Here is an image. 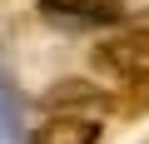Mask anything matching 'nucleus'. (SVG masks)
Returning a JSON list of instances; mask_svg holds the SVG:
<instances>
[{
    "mask_svg": "<svg viewBox=\"0 0 149 144\" xmlns=\"http://www.w3.org/2000/svg\"><path fill=\"white\" fill-rule=\"evenodd\" d=\"M95 65L104 70V75L119 80L114 114H139V109H149V30L119 20V25L95 45Z\"/></svg>",
    "mask_w": 149,
    "mask_h": 144,
    "instance_id": "nucleus-1",
    "label": "nucleus"
},
{
    "mask_svg": "<svg viewBox=\"0 0 149 144\" xmlns=\"http://www.w3.org/2000/svg\"><path fill=\"white\" fill-rule=\"evenodd\" d=\"M40 15L55 25L90 30V25H119L129 10H124V0H40Z\"/></svg>",
    "mask_w": 149,
    "mask_h": 144,
    "instance_id": "nucleus-2",
    "label": "nucleus"
},
{
    "mask_svg": "<svg viewBox=\"0 0 149 144\" xmlns=\"http://www.w3.org/2000/svg\"><path fill=\"white\" fill-rule=\"evenodd\" d=\"M45 109L50 114H95L100 119L104 109H114V95L90 85V80H60L55 90H45Z\"/></svg>",
    "mask_w": 149,
    "mask_h": 144,
    "instance_id": "nucleus-3",
    "label": "nucleus"
},
{
    "mask_svg": "<svg viewBox=\"0 0 149 144\" xmlns=\"http://www.w3.org/2000/svg\"><path fill=\"white\" fill-rule=\"evenodd\" d=\"M100 134H104V124L95 114H50L30 144H100Z\"/></svg>",
    "mask_w": 149,
    "mask_h": 144,
    "instance_id": "nucleus-4",
    "label": "nucleus"
}]
</instances>
